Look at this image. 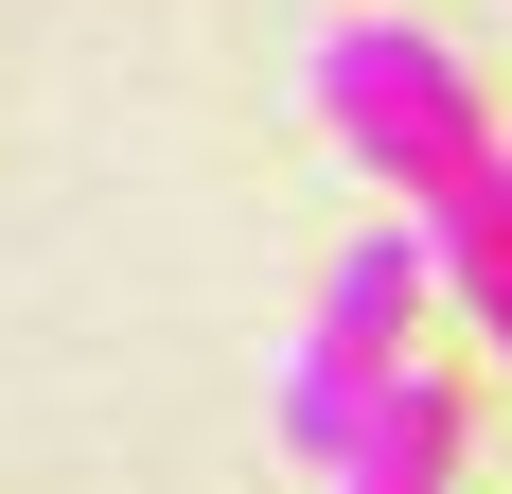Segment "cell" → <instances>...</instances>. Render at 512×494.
Listing matches in <instances>:
<instances>
[{
	"label": "cell",
	"instance_id": "cell-1",
	"mask_svg": "<svg viewBox=\"0 0 512 494\" xmlns=\"http://www.w3.org/2000/svg\"><path fill=\"white\" fill-rule=\"evenodd\" d=\"M301 89H318V124H336V142H354V159H371V177H389L407 212H424V195H460L477 159H495V142H477L460 53L424 36V18H336Z\"/></svg>",
	"mask_w": 512,
	"mask_h": 494
},
{
	"label": "cell",
	"instance_id": "cell-2",
	"mask_svg": "<svg viewBox=\"0 0 512 494\" xmlns=\"http://www.w3.org/2000/svg\"><path fill=\"white\" fill-rule=\"evenodd\" d=\"M407 318H424V212H407V230H354V247H336V283H318L301 353H283V459H301V477H336V459H354L371 389L407 371Z\"/></svg>",
	"mask_w": 512,
	"mask_h": 494
},
{
	"label": "cell",
	"instance_id": "cell-3",
	"mask_svg": "<svg viewBox=\"0 0 512 494\" xmlns=\"http://www.w3.org/2000/svg\"><path fill=\"white\" fill-rule=\"evenodd\" d=\"M424 265H442V300L477 318V353L512 371V159H477L460 195H424Z\"/></svg>",
	"mask_w": 512,
	"mask_h": 494
},
{
	"label": "cell",
	"instance_id": "cell-4",
	"mask_svg": "<svg viewBox=\"0 0 512 494\" xmlns=\"http://www.w3.org/2000/svg\"><path fill=\"white\" fill-rule=\"evenodd\" d=\"M442 477H460V389H442V371H389L371 424H354V459L318 494H442Z\"/></svg>",
	"mask_w": 512,
	"mask_h": 494
}]
</instances>
